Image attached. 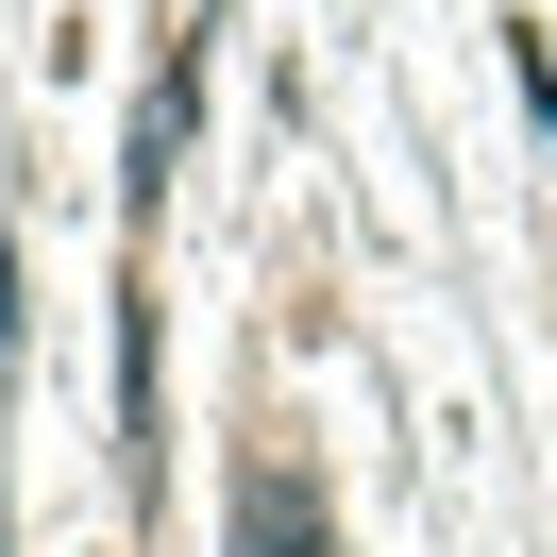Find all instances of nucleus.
Returning <instances> with one entry per match:
<instances>
[{"label":"nucleus","mask_w":557,"mask_h":557,"mask_svg":"<svg viewBox=\"0 0 557 557\" xmlns=\"http://www.w3.org/2000/svg\"><path fill=\"white\" fill-rule=\"evenodd\" d=\"M237 557H321V507H305V490L271 473V456L237 473Z\"/></svg>","instance_id":"obj_1"}]
</instances>
